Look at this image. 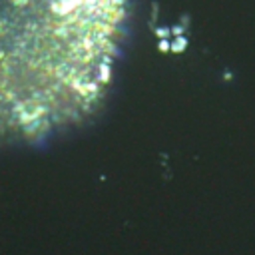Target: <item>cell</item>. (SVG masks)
Masks as SVG:
<instances>
[{
  "label": "cell",
  "mask_w": 255,
  "mask_h": 255,
  "mask_svg": "<svg viewBox=\"0 0 255 255\" xmlns=\"http://www.w3.org/2000/svg\"><path fill=\"white\" fill-rule=\"evenodd\" d=\"M124 0H0V143L82 118L110 78Z\"/></svg>",
  "instance_id": "cell-1"
}]
</instances>
